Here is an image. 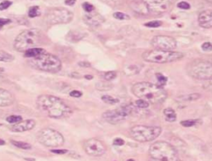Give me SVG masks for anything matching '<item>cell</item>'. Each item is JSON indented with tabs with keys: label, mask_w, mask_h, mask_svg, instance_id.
Wrapping results in <instances>:
<instances>
[{
	"label": "cell",
	"mask_w": 212,
	"mask_h": 161,
	"mask_svg": "<svg viewBox=\"0 0 212 161\" xmlns=\"http://www.w3.org/2000/svg\"><path fill=\"white\" fill-rule=\"evenodd\" d=\"M162 25V23L159 21H152V22H149V23H146L145 26L146 27H148L151 28H156V27H158Z\"/></svg>",
	"instance_id": "cell-31"
},
{
	"label": "cell",
	"mask_w": 212,
	"mask_h": 161,
	"mask_svg": "<svg viewBox=\"0 0 212 161\" xmlns=\"http://www.w3.org/2000/svg\"><path fill=\"white\" fill-rule=\"evenodd\" d=\"M124 144V140L121 138H116L114 140V145H118V146H120Z\"/></svg>",
	"instance_id": "cell-38"
},
{
	"label": "cell",
	"mask_w": 212,
	"mask_h": 161,
	"mask_svg": "<svg viewBox=\"0 0 212 161\" xmlns=\"http://www.w3.org/2000/svg\"><path fill=\"white\" fill-rule=\"evenodd\" d=\"M114 17L116 19H119V20H125V19H129V17L125 14V13H123L120 12H117L114 13Z\"/></svg>",
	"instance_id": "cell-29"
},
{
	"label": "cell",
	"mask_w": 212,
	"mask_h": 161,
	"mask_svg": "<svg viewBox=\"0 0 212 161\" xmlns=\"http://www.w3.org/2000/svg\"><path fill=\"white\" fill-rule=\"evenodd\" d=\"M23 121V118L21 116H16V115H12L9 116L7 117V121L9 122V123H13V124H16L19 121Z\"/></svg>",
	"instance_id": "cell-25"
},
{
	"label": "cell",
	"mask_w": 212,
	"mask_h": 161,
	"mask_svg": "<svg viewBox=\"0 0 212 161\" xmlns=\"http://www.w3.org/2000/svg\"><path fill=\"white\" fill-rule=\"evenodd\" d=\"M186 71L188 75L197 79H212V63L209 61L195 60L187 65Z\"/></svg>",
	"instance_id": "cell-8"
},
{
	"label": "cell",
	"mask_w": 212,
	"mask_h": 161,
	"mask_svg": "<svg viewBox=\"0 0 212 161\" xmlns=\"http://www.w3.org/2000/svg\"><path fill=\"white\" fill-rule=\"evenodd\" d=\"M84 149L89 156L98 157L103 156L106 152V145L99 139L91 138L84 143Z\"/></svg>",
	"instance_id": "cell-14"
},
{
	"label": "cell",
	"mask_w": 212,
	"mask_h": 161,
	"mask_svg": "<svg viewBox=\"0 0 212 161\" xmlns=\"http://www.w3.org/2000/svg\"><path fill=\"white\" fill-rule=\"evenodd\" d=\"M86 79H93V76H91V75H86Z\"/></svg>",
	"instance_id": "cell-44"
},
{
	"label": "cell",
	"mask_w": 212,
	"mask_h": 161,
	"mask_svg": "<svg viewBox=\"0 0 212 161\" xmlns=\"http://www.w3.org/2000/svg\"><path fill=\"white\" fill-rule=\"evenodd\" d=\"M162 128L160 127H148V126H135L131 128L130 135L133 139L138 142L152 141L160 136Z\"/></svg>",
	"instance_id": "cell-7"
},
{
	"label": "cell",
	"mask_w": 212,
	"mask_h": 161,
	"mask_svg": "<svg viewBox=\"0 0 212 161\" xmlns=\"http://www.w3.org/2000/svg\"><path fill=\"white\" fill-rule=\"evenodd\" d=\"M207 2H209V3H212V0H206Z\"/></svg>",
	"instance_id": "cell-46"
},
{
	"label": "cell",
	"mask_w": 212,
	"mask_h": 161,
	"mask_svg": "<svg viewBox=\"0 0 212 161\" xmlns=\"http://www.w3.org/2000/svg\"><path fill=\"white\" fill-rule=\"evenodd\" d=\"M174 0H144L150 13L160 15L167 12L173 4Z\"/></svg>",
	"instance_id": "cell-12"
},
{
	"label": "cell",
	"mask_w": 212,
	"mask_h": 161,
	"mask_svg": "<svg viewBox=\"0 0 212 161\" xmlns=\"http://www.w3.org/2000/svg\"><path fill=\"white\" fill-rule=\"evenodd\" d=\"M5 145V141L3 140L0 139V145Z\"/></svg>",
	"instance_id": "cell-45"
},
{
	"label": "cell",
	"mask_w": 212,
	"mask_h": 161,
	"mask_svg": "<svg viewBox=\"0 0 212 161\" xmlns=\"http://www.w3.org/2000/svg\"><path fill=\"white\" fill-rule=\"evenodd\" d=\"M29 64L34 69L49 73H57L61 69V61L60 59L49 53H43L39 56L31 58Z\"/></svg>",
	"instance_id": "cell-5"
},
{
	"label": "cell",
	"mask_w": 212,
	"mask_h": 161,
	"mask_svg": "<svg viewBox=\"0 0 212 161\" xmlns=\"http://www.w3.org/2000/svg\"><path fill=\"white\" fill-rule=\"evenodd\" d=\"M104 3H107L109 4H112V3H115V0H102Z\"/></svg>",
	"instance_id": "cell-43"
},
{
	"label": "cell",
	"mask_w": 212,
	"mask_h": 161,
	"mask_svg": "<svg viewBox=\"0 0 212 161\" xmlns=\"http://www.w3.org/2000/svg\"><path fill=\"white\" fill-rule=\"evenodd\" d=\"M11 143L15 147H17L19 149H22V150H30L32 148L31 145L28 143H26V142H23V141H17V140H12Z\"/></svg>",
	"instance_id": "cell-22"
},
{
	"label": "cell",
	"mask_w": 212,
	"mask_h": 161,
	"mask_svg": "<svg viewBox=\"0 0 212 161\" xmlns=\"http://www.w3.org/2000/svg\"><path fill=\"white\" fill-rule=\"evenodd\" d=\"M163 114L165 116V119L168 122H173L177 120V114L176 112L172 108H167L166 109L163 110Z\"/></svg>",
	"instance_id": "cell-20"
},
{
	"label": "cell",
	"mask_w": 212,
	"mask_h": 161,
	"mask_svg": "<svg viewBox=\"0 0 212 161\" xmlns=\"http://www.w3.org/2000/svg\"><path fill=\"white\" fill-rule=\"evenodd\" d=\"M75 2H76V0H66L65 3L68 6H72L75 3Z\"/></svg>",
	"instance_id": "cell-42"
},
{
	"label": "cell",
	"mask_w": 212,
	"mask_h": 161,
	"mask_svg": "<svg viewBox=\"0 0 212 161\" xmlns=\"http://www.w3.org/2000/svg\"><path fill=\"white\" fill-rule=\"evenodd\" d=\"M37 140L41 144L47 147H59L65 141L63 136L52 128L41 129L37 133Z\"/></svg>",
	"instance_id": "cell-9"
},
{
	"label": "cell",
	"mask_w": 212,
	"mask_h": 161,
	"mask_svg": "<svg viewBox=\"0 0 212 161\" xmlns=\"http://www.w3.org/2000/svg\"><path fill=\"white\" fill-rule=\"evenodd\" d=\"M12 4V2L10 1H8V0H6V1H3V2H2V3H0V10H5L7 9L9 6Z\"/></svg>",
	"instance_id": "cell-35"
},
{
	"label": "cell",
	"mask_w": 212,
	"mask_h": 161,
	"mask_svg": "<svg viewBox=\"0 0 212 161\" xmlns=\"http://www.w3.org/2000/svg\"><path fill=\"white\" fill-rule=\"evenodd\" d=\"M157 79L158 81V85L161 87H163L165 84H166V81H167V79L166 77H165L162 74H157Z\"/></svg>",
	"instance_id": "cell-26"
},
{
	"label": "cell",
	"mask_w": 212,
	"mask_h": 161,
	"mask_svg": "<svg viewBox=\"0 0 212 161\" xmlns=\"http://www.w3.org/2000/svg\"><path fill=\"white\" fill-rule=\"evenodd\" d=\"M128 161H134V160H128Z\"/></svg>",
	"instance_id": "cell-47"
},
{
	"label": "cell",
	"mask_w": 212,
	"mask_h": 161,
	"mask_svg": "<svg viewBox=\"0 0 212 161\" xmlns=\"http://www.w3.org/2000/svg\"><path fill=\"white\" fill-rule=\"evenodd\" d=\"M136 105L139 108H148L149 103L143 99H138L136 101Z\"/></svg>",
	"instance_id": "cell-28"
},
{
	"label": "cell",
	"mask_w": 212,
	"mask_h": 161,
	"mask_svg": "<svg viewBox=\"0 0 212 161\" xmlns=\"http://www.w3.org/2000/svg\"><path fill=\"white\" fill-rule=\"evenodd\" d=\"M14 60L13 55L4 51H0V61L3 62H11Z\"/></svg>",
	"instance_id": "cell-21"
},
{
	"label": "cell",
	"mask_w": 212,
	"mask_h": 161,
	"mask_svg": "<svg viewBox=\"0 0 212 161\" xmlns=\"http://www.w3.org/2000/svg\"><path fill=\"white\" fill-rule=\"evenodd\" d=\"M70 96L73 97V98H80L82 96V92L80 91H77V90H73L70 92Z\"/></svg>",
	"instance_id": "cell-36"
},
{
	"label": "cell",
	"mask_w": 212,
	"mask_h": 161,
	"mask_svg": "<svg viewBox=\"0 0 212 161\" xmlns=\"http://www.w3.org/2000/svg\"><path fill=\"white\" fill-rule=\"evenodd\" d=\"M45 51L41 48H38V47H35V48H32L29 49L27 51H25L24 56L27 58H35L37 56H39L41 55H42L43 53H45Z\"/></svg>",
	"instance_id": "cell-19"
},
{
	"label": "cell",
	"mask_w": 212,
	"mask_h": 161,
	"mask_svg": "<svg viewBox=\"0 0 212 161\" xmlns=\"http://www.w3.org/2000/svg\"><path fill=\"white\" fill-rule=\"evenodd\" d=\"M43 41V34L38 29H28L22 32L14 41V48L19 52H25L29 49L40 46Z\"/></svg>",
	"instance_id": "cell-3"
},
{
	"label": "cell",
	"mask_w": 212,
	"mask_h": 161,
	"mask_svg": "<svg viewBox=\"0 0 212 161\" xmlns=\"http://www.w3.org/2000/svg\"><path fill=\"white\" fill-rule=\"evenodd\" d=\"M133 93L139 99H143L149 103H162L167 98V93L163 87L149 82H140L132 88Z\"/></svg>",
	"instance_id": "cell-2"
},
{
	"label": "cell",
	"mask_w": 212,
	"mask_h": 161,
	"mask_svg": "<svg viewBox=\"0 0 212 161\" xmlns=\"http://www.w3.org/2000/svg\"><path fill=\"white\" fill-rule=\"evenodd\" d=\"M82 7L86 12H91L94 10V6L90 3H84L82 4Z\"/></svg>",
	"instance_id": "cell-33"
},
{
	"label": "cell",
	"mask_w": 212,
	"mask_h": 161,
	"mask_svg": "<svg viewBox=\"0 0 212 161\" xmlns=\"http://www.w3.org/2000/svg\"><path fill=\"white\" fill-rule=\"evenodd\" d=\"M201 97L200 93H193V94H191L189 95V101H193V100H196Z\"/></svg>",
	"instance_id": "cell-39"
},
{
	"label": "cell",
	"mask_w": 212,
	"mask_h": 161,
	"mask_svg": "<svg viewBox=\"0 0 212 161\" xmlns=\"http://www.w3.org/2000/svg\"><path fill=\"white\" fill-rule=\"evenodd\" d=\"M184 55L181 52L177 51H166L160 50H152L144 52L143 54V58L144 60L151 62V63L164 64L174 62L182 59Z\"/></svg>",
	"instance_id": "cell-6"
},
{
	"label": "cell",
	"mask_w": 212,
	"mask_h": 161,
	"mask_svg": "<svg viewBox=\"0 0 212 161\" xmlns=\"http://www.w3.org/2000/svg\"><path fill=\"white\" fill-rule=\"evenodd\" d=\"M198 23L203 28H212V9L201 12L198 17Z\"/></svg>",
	"instance_id": "cell-17"
},
{
	"label": "cell",
	"mask_w": 212,
	"mask_h": 161,
	"mask_svg": "<svg viewBox=\"0 0 212 161\" xmlns=\"http://www.w3.org/2000/svg\"><path fill=\"white\" fill-rule=\"evenodd\" d=\"M84 21L86 24L90 27H99L104 22V17L98 12H88L86 13L83 17Z\"/></svg>",
	"instance_id": "cell-16"
},
{
	"label": "cell",
	"mask_w": 212,
	"mask_h": 161,
	"mask_svg": "<svg viewBox=\"0 0 212 161\" xmlns=\"http://www.w3.org/2000/svg\"><path fill=\"white\" fill-rule=\"evenodd\" d=\"M11 23L10 19H7V18H0V29L2 28V27H3L6 24Z\"/></svg>",
	"instance_id": "cell-37"
},
{
	"label": "cell",
	"mask_w": 212,
	"mask_h": 161,
	"mask_svg": "<svg viewBox=\"0 0 212 161\" xmlns=\"http://www.w3.org/2000/svg\"><path fill=\"white\" fill-rule=\"evenodd\" d=\"M73 13L65 8H52L46 12L45 21L49 25L63 24L71 22Z\"/></svg>",
	"instance_id": "cell-10"
},
{
	"label": "cell",
	"mask_w": 212,
	"mask_h": 161,
	"mask_svg": "<svg viewBox=\"0 0 212 161\" xmlns=\"http://www.w3.org/2000/svg\"><path fill=\"white\" fill-rule=\"evenodd\" d=\"M40 14V10H39V7L38 6H33L32 8H30L28 11V16L30 17H35L39 16Z\"/></svg>",
	"instance_id": "cell-24"
},
{
	"label": "cell",
	"mask_w": 212,
	"mask_h": 161,
	"mask_svg": "<svg viewBox=\"0 0 212 161\" xmlns=\"http://www.w3.org/2000/svg\"><path fill=\"white\" fill-rule=\"evenodd\" d=\"M201 48L204 51H211L212 44L211 42H205L201 45Z\"/></svg>",
	"instance_id": "cell-34"
},
{
	"label": "cell",
	"mask_w": 212,
	"mask_h": 161,
	"mask_svg": "<svg viewBox=\"0 0 212 161\" xmlns=\"http://www.w3.org/2000/svg\"><path fill=\"white\" fill-rule=\"evenodd\" d=\"M37 106L41 112L52 118H64L70 115L71 109L61 98L43 94L37 99Z\"/></svg>",
	"instance_id": "cell-1"
},
{
	"label": "cell",
	"mask_w": 212,
	"mask_h": 161,
	"mask_svg": "<svg viewBox=\"0 0 212 161\" xmlns=\"http://www.w3.org/2000/svg\"><path fill=\"white\" fill-rule=\"evenodd\" d=\"M196 121L195 120H185L181 122V125L184 127H191L195 126Z\"/></svg>",
	"instance_id": "cell-30"
},
{
	"label": "cell",
	"mask_w": 212,
	"mask_h": 161,
	"mask_svg": "<svg viewBox=\"0 0 212 161\" xmlns=\"http://www.w3.org/2000/svg\"><path fill=\"white\" fill-rule=\"evenodd\" d=\"M151 45L155 50L172 51L177 47V41L169 36H157L152 39Z\"/></svg>",
	"instance_id": "cell-13"
},
{
	"label": "cell",
	"mask_w": 212,
	"mask_h": 161,
	"mask_svg": "<svg viewBox=\"0 0 212 161\" xmlns=\"http://www.w3.org/2000/svg\"><path fill=\"white\" fill-rule=\"evenodd\" d=\"M149 156L154 161H180L177 150L166 141H157L150 146Z\"/></svg>",
	"instance_id": "cell-4"
},
{
	"label": "cell",
	"mask_w": 212,
	"mask_h": 161,
	"mask_svg": "<svg viewBox=\"0 0 212 161\" xmlns=\"http://www.w3.org/2000/svg\"><path fill=\"white\" fill-rule=\"evenodd\" d=\"M14 102V97L11 92L0 88V107H7Z\"/></svg>",
	"instance_id": "cell-18"
},
{
	"label": "cell",
	"mask_w": 212,
	"mask_h": 161,
	"mask_svg": "<svg viewBox=\"0 0 212 161\" xmlns=\"http://www.w3.org/2000/svg\"><path fill=\"white\" fill-rule=\"evenodd\" d=\"M101 99L104 103L108 104H116L119 103V99L113 98L112 96H109V95H104L101 97Z\"/></svg>",
	"instance_id": "cell-23"
},
{
	"label": "cell",
	"mask_w": 212,
	"mask_h": 161,
	"mask_svg": "<svg viewBox=\"0 0 212 161\" xmlns=\"http://www.w3.org/2000/svg\"><path fill=\"white\" fill-rule=\"evenodd\" d=\"M79 65L80 67H83V68H88V67H90V64L87 61H80L79 62Z\"/></svg>",
	"instance_id": "cell-41"
},
{
	"label": "cell",
	"mask_w": 212,
	"mask_h": 161,
	"mask_svg": "<svg viewBox=\"0 0 212 161\" xmlns=\"http://www.w3.org/2000/svg\"><path fill=\"white\" fill-rule=\"evenodd\" d=\"M36 126V121L32 119L23 120L10 127V130L13 132H24L33 129Z\"/></svg>",
	"instance_id": "cell-15"
},
{
	"label": "cell",
	"mask_w": 212,
	"mask_h": 161,
	"mask_svg": "<svg viewBox=\"0 0 212 161\" xmlns=\"http://www.w3.org/2000/svg\"><path fill=\"white\" fill-rule=\"evenodd\" d=\"M52 153L54 154H57V155H64L66 153H67V150H51Z\"/></svg>",
	"instance_id": "cell-40"
},
{
	"label": "cell",
	"mask_w": 212,
	"mask_h": 161,
	"mask_svg": "<svg viewBox=\"0 0 212 161\" xmlns=\"http://www.w3.org/2000/svg\"><path fill=\"white\" fill-rule=\"evenodd\" d=\"M177 7L181 9H183V10H188L191 8V5L187 2H185V1H182L180 3H177Z\"/></svg>",
	"instance_id": "cell-32"
},
{
	"label": "cell",
	"mask_w": 212,
	"mask_h": 161,
	"mask_svg": "<svg viewBox=\"0 0 212 161\" xmlns=\"http://www.w3.org/2000/svg\"><path fill=\"white\" fill-rule=\"evenodd\" d=\"M116 76H117V73L115 72V71H109V72H107V73H105V75H104V79L107 81H111L113 80V79H115V78H116Z\"/></svg>",
	"instance_id": "cell-27"
},
{
	"label": "cell",
	"mask_w": 212,
	"mask_h": 161,
	"mask_svg": "<svg viewBox=\"0 0 212 161\" xmlns=\"http://www.w3.org/2000/svg\"><path fill=\"white\" fill-rule=\"evenodd\" d=\"M133 107L130 105H124L118 108L117 109L109 110L103 114V118L110 124H118L125 120L132 113Z\"/></svg>",
	"instance_id": "cell-11"
},
{
	"label": "cell",
	"mask_w": 212,
	"mask_h": 161,
	"mask_svg": "<svg viewBox=\"0 0 212 161\" xmlns=\"http://www.w3.org/2000/svg\"><path fill=\"white\" fill-rule=\"evenodd\" d=\"M0 126H1V124H0Z\"/></svg>",
	"instance_id": "cell-48"
}]
</instances>
